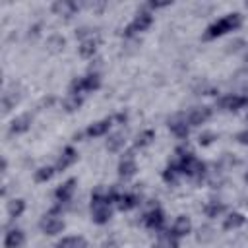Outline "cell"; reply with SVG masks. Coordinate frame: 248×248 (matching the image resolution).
Listing matches in <instances>:
<instances>
[{"label":"cell","instance_id":"1","mask_svg":"<svg viewBox=\"0 0 248 248\" xmlns=\"http://www.w3.org/2000/svg\"><path fill=\"white\" fill-rule=\"evenodd\" d=\"M240 23H242V19H240V14H227V16H223V17H219L217 21H213L207 29H205V39L207 41H211V39H217V37H221V35H225V33H229V31H234L236 27H240Z\"/></svg>","mask_w":248,"mask_h":248},{"label":"cell","instance_id":"2","mask_svg":"<svg viewBox=\"0 0 248 248\" xmlns=\"http://www.w3.org/2000/svg\"><path fill=\"white\" fill-rule=\"evenodd\" d=\"M176 165H178V169H180L182 174L192 176V178H198V176H202L205 172V165L198 157H194L192 151L186 153V155H180L178 161H176Z\"/></svg>","mask_w":248,"mask_h":248},{"label":"cell","instance_id":"3","mask_svg":"<svg viewBox=\"0 0 248 248\" xmlns=\"http://www.w3.org/2000/svg\"><path fill=\"white\" fill-rule=\"evenodd\" d=\"M151 23H153V16H151L149 12H140V14L132 19V23L126 27L124 35H126V37H132V35H136V33L147 31V29L151 27Z\"/></svg>","mask_w":248,"mask_h":248},{"label":"cell","instance_id":"4","mask_svg":"<svg viewBox=\"0 0 248 248\" xmlns=\"http://www.w3.org/2000/svg\"><path fill=\"white\" fill-rule=\"evenodd\" d=\"M39 227H41V231L45 234H58V232L64 231V221L60 217H56V215H45L41 219Z\"/></svg>","mask_w":248,"mask_h":248},{"label":"cell","instance_id":"5","mask_svg":"<svg viewBox=\"0 0 248 248\" xmlns=\"http://www.w3.org/2000/svg\"><path fill=\"white\" fill-rule=\"evenodd\" d=\"M219 105H221V108H225V110H240V108H244L246 105H248V97H242V95H227V97H223L221 101H219Z\"/></svg>","mask_w":248,"mask_h":248},{"label":"cell","instance_id":"6","mask_svg":"<svg viewBox=\"0 0 248 248\" xmlns=\"http://www.w3.org/2000/svg\"><path fill=\"white\" fill-rule=\"evenodd\" d=\"M143 223H145L147 229H151V231H159V229L163 227V223H165V213H163L159 207H153L151 211L145 213Z\"/></svg>","mask_w":248,"mask_h":248},{"label":"cell","instance_id":"7","mask_svg":"<svg viewBox=\"0 0 248 248\" xmlns=\"http://www.w3.org/2000/svg\"><path fill=\"white\" fill-rule=\"evenodd\" d=\"M192 231V221L186 217V215H178L170 227V234L174 238H180V236H186L188 232Z\"/></svg>","mask_w":248,"mask_h":248},{"label":"cell","instance_id":"8","mask_svg":"<svg viewBox=\"0 0 248 248\" xmlns=\"http://www.w3.org/2000/svg\"><path fill=\"white\" fill-rule=\"evenodd\" d=\"M74 192H76V178H68L64 184H60V186L56 188L54 196H56V200H58L60 203H66V202L72 200Z\"/></svg>","mask_w":248,"mask_h":248},{"label":"cell","instance_id":"9","mask_svg":"<svg viewBox=\"0 0 248 248\" xmlns=\"http://www.w3.org/2000/svg\"><path fill=\"white\" fill-rule=\"evenodd\" d=\"M110 126H112V118H103V120H97V122L89 124L87 130H85V134L89 138H101V136H105L108 132Z\"/></svg>","mask_w":248,"mask_h":248},{"label":"cell","instance_id":"10","mask_svg":"<svg viewBox=\"0 0 248 248\" xmlns=\"http://www.w3.org/2000/svg\"><path fill=\"white\" fill-rule=\"evenodd\" d=\"M25 242V234L21 229H10L4 236V246L6 248H21Z\"/></svg>","mask_w":248,"mask_h":248},{"label":"cell","instance_id":"11","mask_svg":"<svg viewBox=\"0 0 248 248\" xmlns=\"http://www.w3.org/2000/svg\"><path fill=\"white\" fill-rule=\"evenodd\" d=\"M169 128H170V132H172L176 138H180V140H184V138L188 136V132H190V124H188V120L182 118V116L172 118V120L169 122Z\"/></svg>","mask_w":248,"mask_h":248},{"label":"cell","instance_id":"12","mask_svg":"<svg viewBox=\"0 0 248 248\" xmlns=\"http://www.w3.org/2000/svg\"><path fill=\"white\" fill-rule=\"evenodd\" d=\"M76 10H78V4L76 2H70V0H58V2L52 4V12L56 16H64V17L74 16Z\"/></svg>","mask_w":248,"mask_h":248},{"label":"cell","instance_id":"13","mask_svg":"<svg viewBox=\"0 0 248 248\" xmlns=\"http://www.w3.org/2000/svg\"><path fill=\"white\" fill-rule=\"evenodd\" d=\"M209 116H211V108L202 107V108H194L186 120H188V124H190V126H200V124L207 122V120H209Z\"/></svg>","mask_w":248,"mask_h":248},{"label":"cell","instance_id":"14","mask_svg":"<svg viewBox=\"0 0 248 248\" xmlns=\"http://www.w3.org/2000/svg\"><path fill=\"white\" fill-rule=\"evenodd\" d=\"M31 128V116L29 114H19L12 120V126H10V132L12 134H23Z\"/></svg>","mask_w":248,"mask_h":248},{"label":"cell","instance_id":"15","mask_svg":"<svg viewBox=\"0 0 248 248\" xmlns=\"http://www.w3.org/2000/svg\"><path fill=\"white\" fill-rule=\"evenodd\" d=\"M76 161H78V151H76L74 147H66V149L62 151V155H60V159H58L56 169H58V170H64V169L72 167Z\"/></svg>","mask_w":248,"mask_h":248},{"label":"cell","instance_id":"16","mask_svg":"<svg viewBox=\"0 0 248 248\" xmlns=\"http://www.w3.org/2000/svg\"><path fill=\"white\" fill-rule=\"evenodd\" d=\"M87 246V240L79 234H74V236H64L56 242V248H85Z\"/></svg>","mask_w":248,"mask_h":248},{"label":"cell","instance_id":"17","mask_svg":"<svg viewBox=\"0 0 248 248\" xmlns=\"http://www.w3.org/2000/svg\"><path fill=\"white\" fill-rule=\"evenodd\" d=\"M244 223H246V217H244L242 213H238V211H232V213H229V215L225 217V221H223V229H225V231L240 229Z\"/></svg>","mask_w":248,"mask_h":248},{"label":"cell","instance_id":"18","mask_svg":"<svg viewBox=\"0 0 248 248\" xmlns=\"http://www.w3.org/2000/svg\"><path fill=\"white\" fill-rule=\"evenodd\" d=\"M79 79H81V89H83V93L95 91V89H99V85H101V78H99L97 72H89L87 76H83V78H79Z\"/></svg>","mask_w":248,"mask_h":248},{"label":"cell","instance_id":"19","mask_svg":"<svg viewBox=\"0 0 248 248\" xmlns=\"http://www.w3.org/2000/svg\"><path fill=\"white\" fill-rule=\"evenodd\" d=\"M136 170H138V165H136V161L130 159V157L122 159L120 165H118V176H120V178H130V176L136 174Z\"/></svg>","mask_w":248,"mask_h":248},{"label":"cell","instance_id":"20","mask_svg":"<svg viewBox=\"0 0 248 248\" xmlns=\"http://www.w3.org/2000/svg\"><path fill=\"white\" fill-rule=\"evenodd\" d=\"M138 203H140V200H138V196H134V194H120L118 200H116V207H118L120 211H130V209H134Z\"/></svg>","mask_w":248,"mask_h":248},{"label":"cell","instance_id":"21","mask_svg":"<svg viewBox=\"0 0 248 248\" xmlns=\"http://www.w3.org/2000/svg\"><path fill=\"white\" fill-rule=\"evenodd\" d=\"M97 46H99V41L93 39V37L81 41V45H79V56L81 58H91L97 52Z\"/></svg>","mask_w":248,"mask_h":248},{"label":"cell","instance_id":"22","mask_svg":"<svg viewBox=\"0 0 248 248\" xmlns=\"http://www.w3.org/2000/svg\"><path fill=\"white\" fill-rule=\"evenodd\" d=\"M124 143H126L124 134H122V132H116V134H112V136L107 140V149L114 153V151H120V149L124 147Z\"/></svg>","mask_w":248,"mask_h":248},{"label":"cell","instance_id":"23","mask_svg":"<svg viewBox=\"0 0 248 248\" xmlns=\"http://www.w3.org/2000/svg\"><path fill=\"white\" fill-rule=\"evenodd\" d=\"M23 211H25V202H23L21 198H16V200H12V202L8 203V215H10L12 219L21 217Z\"/></svg>","mask_w":248,"mask_h":248},{"label":"cell","instance_id":"24","mask_svg":"<svg viewBox=\"0 0 248 248\" xmlns=\"http://www.w3.org/2000/svg\"><path fill=\"white\" fill-rule=\"evenodd\" d=\"M180 174H182V172H180L178 165H176V163H170V165L165 169V172H163V180L169 182V184H174V182L178 180Z\"/></svg>","mask_w":248,"mask_h":248},{"label":"cell","instance_id":"25","mask_svg":"<svg viewBox=\"0 0 248 248\" xmlns=\"http://www.w3.org/2000/svg\"><path fill=\"white\" fill-rule=\"evenodd\" d=\"M225 209H227V207H225V203H221V202H207L205 207H203L205 215L211 217V219H213V217H219Z\"/></svg>","mask_w":248,"mask_h":248},{"label":"cell","instance_id":"26","mask_svg":"<svg viewBox=\"0 0 248 248\" xmlns=\"http://www.w3.org/2000/svg\"><path fill=\"white\" fill-rule=\"evenodd\" d=\"M62 107H64L66 112H74V110H78V108L81 107V97H78V95H68V97L62 101Z\"/></svg>","mask_w":248,"mask_h":248},{"label":"cell","instance_id":"27","mask_svg":"<svg viewBox=\"0 0 248 248\" xmlns=\"http://www.w3.org/2000/svg\"><path fill=\"white\" fill-rule=\"evenodd\" d=\"M153 140H155V132H153V130H143V132H140L138 138H136V147H145V145H149Z\"/></svg>","mask_w":248,"mask_h":248},{"label":"cell","instance_id":"28","mask_svg":"<svg viewBox=\"0 0 248 248\" xmlns=\"http://www.w3.org/2000/svg\"><path fill=\"white\" fill-rule=\"evenodd\" d=\"M52 174H54L52 167H41L39 170H35V180L37 182H46V180L52 178Z\"/></svg>","mask_w":248,"mask_h":248},{"label":"cell","instance_id":"29","mask_svg":"<svg viewBox=\"0 0 248 248\" xmlns=\"http://www.w3.org/2000/svg\"><path fill=\"white\" fill-rule=\"evenodd\" d=\"M153 248H178V244H176V238L172 234H165L159 238V242H155Z\"/></svg>","mask_w":248,"mask_h":248},{"label":"cell","instance_id":"30","mask_svg":"<svg viewBox=\"0 0 248 248\" xmlns=\"http://www.w3.org/2000/svg\"><path fill=\"white\" fill-rule=\"evenodd\" d=\"M48 45L52 46V50H60V48L64 46V39L54 35V37H50V39H48Z\"/></svg>","mask_w":248,"mask_h":248},{"label":"cell","instance_id":"31","mask_svg":"<svg viewBox=\"0 0 248 248\" xmlns=\"http://www.w3.org/2000/svg\"><path fill=\"white\" fill-rule=\"evenodd\" d=\"M213 140H215V134H213V132H203V134H200V145H209Z\"/></svg>","mask_w":248,"mask_h":248},{"label":"cell","instance_id":"32","mask_svg":"<svg viewBox=\"0 0 248 248\" xmlns=\"http://www.w3.org/2000/svg\"><path fill=\"white\" fill-rule=\"evenodd\" d=\"M236 140H238V143H242V145H248V130H242V132H238V134H236Z\"/></svg>","mask_w":248,"mask_h":248},{"label":"cell","instance_id":"33","mask_svg":"<svg viewBox=\"0 0 248 248\" xmlns=\"http://www.w3.org/2000/svg\"><path fill=\"white\" fill-rule=\"evenodd\" d=\"M114 120H116V122H126V120H128V116H126L124 112H120V114H116V116H114Z\"/></svg>","mask_w":248,"mask_h":248},{"label":"cell","instance_id":"34","mask_svg":"<svg viewBox=\"0 0 248 248\" xmlns=\"http://www.w3.org/2000/svg\"><path fill=\"white\" fill-rule=\"evenodd\" d=\"M246 180H248V174H246Z\"/></svg>","mask_w":248,"mask_h":248},{"label":"cell","instance_id":"35","mask_svg":"<svg viewBox=\"0 0 248 248\" xmlns=\"http://www.w3.org/2000/svg\"><path fill=\"white\" fill-rule=\"evenodd\" d=\"M246 62H248V58H246Z\"/></svg>","mask_w":248,"mask_h":248}]
</instances>
